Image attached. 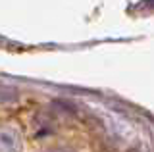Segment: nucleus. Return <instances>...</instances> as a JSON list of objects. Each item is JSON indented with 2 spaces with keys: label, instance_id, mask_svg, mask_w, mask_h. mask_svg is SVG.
<instances>
[{
  "label": "nucleus",
  "instance_id": "f257e3e1",
  "mask_svg": "<svg viewBox=\"0 0 154 152\" xmlns=\"http://www.w3.org/2000/svg\"><path fill=\"white\" fill-rule=\"evenodd\" d=\"M21 148V137L16 127L0 125V152H19Z\"/></svg>",
  "mask_w": 154,
  "mask_h": 152
},
{
  "label": "nucleus",
  "instance_id": "f03ea898",
  "mask_svg": "<svg viewBox=\"0 0 154 152\" xmlns=\"http://www.w3.org/2000/svg\"><path fill=\"white\" fill-rule=\"evenodd\" d=\"M48 152H73V150H71V148H62V146H60V148H52Z\"/></svg>",
  "mask_w": 154,
  "mask_h": 152
}]
</instances>
